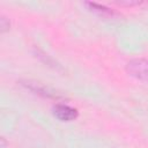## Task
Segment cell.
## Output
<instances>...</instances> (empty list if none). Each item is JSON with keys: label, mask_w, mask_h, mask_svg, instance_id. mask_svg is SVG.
<instances>
[{"label": "cell", "mask_w": 148, "mask_h": 148, "mask_svg": "<svg viewBox=\"0 0 148 148\" xmlns=\"http://www.w3.org/2000/svg\"><path fill=\"white\" fill-rule=\"evenodd\" d=\"M126 72L130 76L148 82V58H134L127 61Z\"/></svg>", "instance_id": "cell-1"}, {"label": "cell", "mask_w": 148, "mask_h": 148, "mask_svg": "<svg viewBox=\"0 0 148 148\" xmlns=\"http://www.w3.org/2000/svg\"><path fill=\"white\" fill-rule=\"evenodd\" d=\"M9 28H10V22H9V20H8L6 16L1 15V16H0V30H1V32L5 34L6 31L9 30Z\"/></svg>", "instance_id": "cell-5"}, {"label": "cell", "mask_w": 148, "mask_h": 148, "mask_svg": "<svg viewBox=\"0 0 148 148\" xmlns=\"http://www.w3.org/2000/svg\"><path fill=\"white\" fill-rule=\"evenodd\" d=\"M20 84L25 88L27 90L31 91L35 95H38L43 98H51V99H60L62 98V96L60 94H58L57 91L52 90L51 88L37 82V81H32V80H21Z\"/></svg>", "instance_id": "cell-2"}, {"label": "cell", "mask_w": 148, "mask_h": 148, "mask_svg": "<svg viewBox=\"0 0 148 148\" xmlns=\"http://www.w3.org/2000/svg\"><path fill=\"white\" fill-rule=\"evenodd\" d=\"M84 5L90 12H92L96 15H98L101 17H104V18H116L120 15L117 10H114L112 8H109L104 5L97 3V2H84Z\"/></svg>", "instance_id": "cell-4"}, {"label": "cell", "mask_w": 148, "mask_h": 148, "mask_svg": "<svg viewBox=\"0 0 148 148\" xmlns=\"http://www.w3.org/2000/svg\"><path fill=\"white\" fill-rule=\"evenodd\" d=\"M53 114L57 119L60 121H73L77 118L79 112L75 108L69 106L68 104L64 103H58L53 106Z\"/></svg>", "instance_id": "cell-3"}]
</instances>
